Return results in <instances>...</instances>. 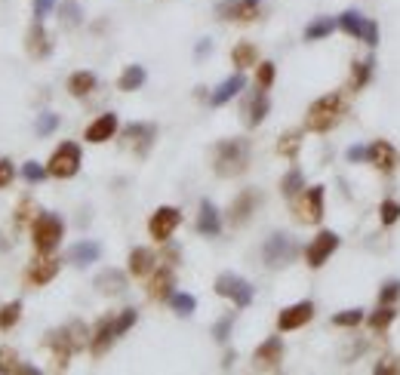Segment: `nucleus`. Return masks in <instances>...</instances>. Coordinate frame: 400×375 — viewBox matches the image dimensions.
Returning a JSON list of instances; mask_svg holds the SVG:
<instances>
[{
	"label": "nucleus",
	"instance_id": "obj_1",
	"mask_svg": "<svg viewBox=\"0 0 400 375\" xmlns=\"http://www.w3.org/2000/svg\"><path fill=\"white\" fill-rule=\"evenodd\" d=\"M249 166V141L247 139H225L216 145L212 154V169H216L219 179H234V175H244Z\"/></svg>",
	"mask_w": 400,
	"mask_h": 375
},
{
	"label": "nucleus",
	"instance_id": "obj_2",
	"mask_svg": "<svg viewBox=\"0 0 400 375\" xmlns=\"http://www.w3.org/2000/svg\"><path fill=\"white\" fill-rule=\"evenodd\" d=\"M87 338H90V332H87V326H83L81 320H71L68 326L49 332V335H47V345H49V351H53L56 369H68L71 354L81 351L83 345H87Z\"/></svg>",
	"mask_w": 400,
	"mask_h": 375
},
{
	"label": "nucleus",
	"instance_id": "obj_3",
	"mask_svg": "<svg viewBox=\"0 0 400 375\" xmlns=\"http://www.w3.org/2000/svg\"><path fill=\"white\" fill-rule=\"evenodd\" d=\"M345 114V98L342 93H326L317 102H311L308 114H305V130L311 132H330Z\"/></svg>",
	"mask_w": 400,
	"mask_h": 375
},
{
	"label": "nucleus",
	"instance_id": "obj_4",
	"mask_svg": "<svg viewBox=\"0 0 400 375\" xmlns=\"http://www.w3.org/2000/svg\"><path fill=\"white\" fill-rule=\"evenodd\" d=\"M299 256V243H296V237H290V234H271L265 240V246H262V259H265V265L271 268V271H277V268H287L292 265Z\"/></svg>",
	"mask_w": 400,
	"mask_h": 375
},
{
	"label": "nucleus",
	"instance_id": "obj_5",
	"mask_svg": "<svg viewBox=\"0 0 400 375\" xmlns=\"http://www.w3.org/2000/svg\"><path fill=\"white\" fill-rule=\"evenodd\" d=\"M62 234H65V222H62L59 216H53V212H44V216L34 222L31 228V237H34V250L49 256V252L59 246Z\"/></svg>",
	"mask_w": 400,
	"mask_h": 375
},
{
	"label": "nucleus",
	"instance_id": "obj_6",
	"mask_svg": "<svg viewBox=\"0 0 400 375\" xmlns=\"http://www.w3.org/2000/svg\"><path fill=\"white\" fill-rule=\"evenodd\" d=\"M77 169H81V145L77 141H62L53 151V157H49L47 173L53 179H71V175H77Z\"/></svg>",
	"mask_w": 400,
	"mask_h": 375
},
{
	"label": "nucleus",
	"instance_id": "obj_7",
	"mask_svg": "<svg viewBox=\"0 0 400 375\" xmlns=\"http://www.w3.org/2000/svg\"><path fill=\"white\" fill-rule=\"evenodd\" d=\"M339 28L345 34H351L354 40H360V44L367 46H378V25L373 22V19L360 16L357 10H345L339 16Z\"/></svg>",
	"mask_w": 400,
	"mask_h": 375
},
{
	"label": "nucleus",
	"instance_id": "obj_8",
	"mask_svg": "<svg viewBox=\"0 0 400 375\" xmlns=\"http://www.w3.org/2000/svg\"><path fill=\"white\" fill-rule=\"evenodd\" d=\"M212 289H216V295H222V299H231L238 308L253 305V283L238 277V274H219Z\"/></svg>",
	"mask_w": 400,
	"mask_h": 375
},
{
	"label": "nucleus",
	"instance_id": "obj_9",
	"mask_svg": "<svg viewBox=\"0 0 400 375\" xmlns=\"http://www.w3.org/2000/svg\"><path fill=\"white\" fill-rule=\"evenodd\" d=\"M339 243H342V240H339L335 231H320V234L308 243V250H305V261H308V268H324L326 259L339 250Z\"/></svg>",
	"mask_w": 400,
	"mask_h": 375
},
{
	"label": "nucleus",
	"instance_id": "obj_10",
	"mask_svg": "<svg viewBox=\"0 0 400 375\" xmlns=\"http://www.w3.org/2000/svg\"><path fill=\"white\" fill-rule=\"evenodd\" d=\"M178 222H182V212L176 207H160V209H154L151 222H148V234H151L157 243H167V240L173 237V231L178 228Z\"/></svg>",
	"mask_w": 400,
	"mask_h": 375
},
{
	"label": "nucleus",
	"instance_id": "obj_11",
	"mask_svg": "<svg viewBox=\"0 0 400 375\" xmlns=\"http://www.w3.org/2000/svg\"><path fill=\"white\" fill-rule=\"evenodd\" d=\"M157 139V126L154 123H130L124 130V145L130 148V151H135L139 157H145L148 151H151Z\"/></svg>",
	"mask_w": 400,
	"mask_h": 375
},
{
	"label": "nucleus",
	"instance_id": "obj_12",
	"mask_svg": "<svg viewBox=\"0 0 400 375\" xmlns=\"http://www.w3.org/2000/svg\"><path fill=\"white\" fill-rule=\"evenodd\" d=\"M314 320V302H296V305L283 308L277 314V329L281 332H292V329H302L305 323Z\"/></svg>",
	"mask_w": 400,
	"mask_h": 375
},
{
	"label": "nucleus",
	"instance_id": "obj_13",
	"mask_svg": "<svg viewBox=\"0 0 400 375\" xmlns=\"http://www.w3.org/2000/svg\"><path fill=\"white\" fill-rule=\"evenodd\" d=\"M219 16L228 22H256L259 19V3H249V0H222L219 3Z\"/></svg>",
	"mask_w": 400,
	"mask_h": 375
},
{
	"label": "nucleus",
	"instance_id": "obj_14",
	"mask_svg": "<svg viewBox=\"0 0 400 375\" xmlns=\"http://www.w3.org/2000/svg\"><path fill=\"white\" fill-rule=\"evenodd\" d=\"M114 338H117L114 317H102V320L96 323V332L90 335V351H92V357H105V354H108V348L114 345Z\"/></svg>",
	"mask_w": 400,
	"mask_h": 375
},
{
	"label": "nucleus",
	"instance_id": "obj_15",
	"mask_svg": "<svg viewBox=\"0 0 400 375\" xmlns=\"http://www.w3.org/2000/svg\"><path fill=\"white\" fill-rule=\"evenodd\" d=\"M173 289H176L173 265H167V261H163V268H157V274L151 277V283H148V299H154V302H169Z\"/></svg>",
	"mask_w": 400,
	"mask_h": 375
},
{
	"label": "nucleus",
	"instance_id": "obj_16",
	"mask_svg": "<svg viewBox=\"0 0 400 375\" xmlns=\"http://www.w3.org/2000/svg\"><path fill=\"white\" fill-rule=\"evenodd\" d=\"M256 366L259 369H277L281 366V360H283V342L277 335H271V338H265V342L256 348Z\"/></svg>",
	"mask_w": 400,
	"mask_h": 375
},
{
	"label": "nucleus",
	"instance_id": "obj_17",
	"mask_svg": "<svg viewBox=\"0 0 400 375\" xmlns=\"http://www.w3.org/2000/svg\"><path fill=\"white\" fill-rule=\"evenodd\" d=\"M296 212L302 222L317 225L320 218H324V188L314 185L311 191H305V200H302V207H296Z\"/></svg>",
	"mask_w": 400,
	"mask_h": 375
},
{
	"label": "nucleus",
	"instance_id": "obj_18",
	"mask_svg": "<svg viewBox=\"0 0 400 375\" xmlns=\"http://www.w3.org/2000/svg\"><path fill=\"white\" fill-rule=\"evenodd\" d=\"M56 274H59V259H53V252H49V256L40 252V256L31 261V268H28V283L44 286V283H49Z\"/></svg>",
	"mask_w": 400,
	"mask_h": 375
},
{
	"label": "nucleus",
	"instance_id": "obj_19",
	"mask_svg": "<svg viewBox=\"0 0 400 375\" xmlns=\"http://www.w3.org/2000/svg\"><path fill=\"white\" fill-rule=\"evenodd\" d=\"M369 164H373L378 173H394V166H397V151H394V145L391 141H373L369 145Z\"/></svg>",
	"mask_w": 400,
	"mask_h": 375
},
{
	"label": "nucleus",
	"instance_id": "obj_20",
	"mask_svg": "<svg viewBox=\"0 0 400 375\" xmlns=\"http://www.w3.org/2000/svg\"><path fill=\"white\" fill-rule=\"evenodd\" d=\"M259 207V194H256L253 188H247V191H240L238 194V200L231 203V212H228V216H231V225H244L249 216H253V209Z\"/></svg>",
	"mask_w": 400,
	"mask_h": 375
},
{
	"label": "nucleus",
	"instance_id": "obj_21",
	"mask_svg": "<svg viewBox=\"0 0 400 375\" xmlns=\"http://www.w3.org/2000/svg\"><path fill=\"white\" fill-rule=\"evenodd\" d=\"M114 132H117V114H102V117H96L87 126V141H92V145H102V141H108Z\"/></svg>",
	"mask_w": 400,
	"mask_h": 375
},
{
	"label": "nucleus",
	"instance_id": "obj_22",
	"mask_svg": "<svg viewBox=\"0 0 400 375\" xmlns=\"http://www.w3.org/2000/svg\"><path fill=\"white\" fill-rule=\"evenodd\" d=\"M197 231L206 237H216L222 231V218H219V209L212 207L210 200H200V212H197Z\"/></svg>",
	"mask_w": 400,
	"mask_h": 375
},
{
	"label": "nucleus",
	"instance_id": "obj_23",
	"mask_svg": "<svg viewBox=\"0 0 400 375\" xmlns=\"http://www.w3.org/2000/svg\"><path fill=\"white\" fill-rule=\"evenodd\" d=\"M244 87H247V77H244V74H240V71H238V74H231V77H228V80H222V83H219L216 89H212L210 102H212V105H216V108H219V105L231 102V98L238 96L240 89H244Z\"/></svg>",
	"mask_w": 400,
	"mask_h": 375
},
{
	"label": "nucleus",
	"instance_id": "obj_24",
	"mask_svg": "<svg viewBox=\"0 0 400 375\" xmlns=\"http://www.w3.org/2000/svg\"><path fill=\"white\" fill-rule=\"evenodd\" d=\"M99 256H102V246L92 243V240H83V243H77V246H71V250H68V261H71V265H77V268L92 265V261H99Z\"/></svg>",
	"mask_w": 400,
	"mask_h": 375
},
{
	"label": "nucleus",
	"instance_id": "obj_25",
	"mask_svg": "<svg viewBox=\"0 0 400 375\" xmlns=\"http://www.w3.org/2000/svg\"><path fill=\"white\" fill-rule=\"evenodd\" d=\"M130 274L133 277H148V274L154 271V265H157V259H154V252L151 250H145V246H135V250L130 252Z\"/></svg>",
	"mask_w": 400,
	"mask_h": 375
},
{
	"label": "nucleus",
	"instance_id": "obj_26",
	"mask_svg": "<svg viewBox=\"0 0 400 375\" xmlns=\"http://www.w3.org/2000/svg\"><path fill=\"white\" fill-rule=\"evenodd\" d=\"M96 289H99L102 295H120V293L126 289V274L108 268V271H102V274L96 277Z\"/></svg>",
	"mask_w": 400,
	"mask_h": 375
},
{
	"label": "nucleus",
	"instance_id": "obj_27",
	"mask_svg": "<svg viewBox=\"0 0 400 375\" xmlns=\"http://www.w3.org/2000/svg\"><path fill=\"white\" fill-rule=\"evenodd\" d=\"M49 34L44 31V25L34 19V25H31V31H28V53L34 55V59H47L49 55Z\"/></svg>",
	"mask_w": 400,
	"mask_h": 375
},
{
	"label": "nucleus",
	"instance_id": "obj_28",
	"mask_svg": "<svg viewBox=\"0 0 400 375\" xmlns=\"http://www.w3.org/2000/svg\"><path fill=\"white\" fill-rule=\"evenodd\" d=\"M268 111H271V102H268L265 89H259V93L249 98V105H247V126H259L262 120L268 117Z\"/></svg>",
	"mask_w": 400,
	"mask_h": 375
},
{
	"label": "nucleus",
	"instance_id": "obj_29",
	"mask_svg": "<svg viewBox=\"0 0 400 375\" xmlns=\"http://www.w3.org/2000/svg\"><path fill=\"white\" fill-rule=\"evenodd\" d=\"M373 65H376L373 59L354 62V65H351V77H348V89H351V93H360V89L369 83V77H373Z\"/></svg>",
	"mask_w": 400,
	"mask_h": 375
},
{
	"label": "nucleus",
	"instance_id": "obj_30",
	"mask_svg": "<svg viewBox=\"0 0 400 375\" xmlns=\"http://www.w3.org/2000/svg\"><path fill=\"white\" fill-rule=\"evenodd\" d=\"M335 28H339V19L320 16V19H314V22L305 28V40H308V44H314V40H324V37H330Z\"/></svg>",
	"mask_w": 400,
	"mask_h": 375
},
{
	"label": "nucleus",
	"instance_id": "obj_31",
	"mask_svg": "<svg viewBox=\"0 0 400 375\" xmlns=\"http://www.w3.org/2000/svg\"><path fill=\"white\" fill-rule=\"evenodd\" d=\"M92 89H96V74H90V71H77V74H71V80H68L71 96L83 98V96H90Z\"/></svg>",
	"mask_w": 400,
	"mask_h": 375
},
{
	"label": "nucleus",
	"instance_id": "obj_32",
	"mask_svg": "<svg viewBox=\"0 0 400 375\" xmlns=\"http://www.w3.org/2000/svg\"><path fill=\"white\" fill-rule=\"evenodd\" d=\"M281 194L287 197V200H296L299 194H305V179H302V169H296L292 166L287 175H283V182H281Z\"/></svg>",
	"mask_w": 400,
	"mask_h": 375
},
{
	"label": "nucleus",
	"instance_id": "obj_33",
	"mask_svg": "<svg viewBox=\"0 0 400 375\" xmlns=\"http://www.w3.org/2000/svg\"><path fill=\"white\" fill-rule=\"evenodd\" d=\"M6 372H28V375H38L34 366H22L19 363V354L12 348H0V375Z\"/></svg>",
	"mask_w": 400,
	"mask_h": 375
},
{
	"label": "nucleus",
	"instance_id": "obj_34",
	"mask_svg": "<svg viewBox=\"0 0 400 375\" xmlns=\"http://www.w3.org/2000/svg\"><path fill=\"white\" fill-rule=\"evenodd\" d=\"M256 59H259V53H256V46H253V44H247V40L231 49V62H234V68H238V71L253 68V65H256Z\"/></svg>",
	"mask_w": 400,
	"mask_h": 375
},
{
	"label": "nucleus",
	"instance_id": "obj_35",
	"mask_svg": "<svg viewBox=\"0 0 400 375\" xmlns=\"http://www.w3.org/2000/svg\"><path fill=\"white\" fill-rule=\"evenodd\" d=\"M142 83H145V68L142 65H130L120 74V80H117V87L124 89V93H133V89H139Z\"/></svg>",
	"mask_w": 400,
	"mask_h": 375
},
{
	"label": "nucleus",
	"instance_id": "obj_36",
	"mask_svg": "<svg viewBox=\"0 0 400 375\" xmlns=\"http://www.w3.org/2000/svg\"><path fill=\"white\" fill-rule=\"evenodd\" d=\"M394 320H397V311L394 308H391V305H378V311L369 317V329H373V332H385Z\"/></svg>",
	"mask_w": 400,
	"mask_h": 375
},
{
	"label": "nucleus",
	"instance_id": "obj_37",
	"mask_svg": "<svg viewBox=\"0 0 400 375\" xmlns=\"http://www.w3.org/2000/svg\"><path fill=\"white\" fill-rule=\"evenodd\" d=\"M299 148H302V132L299 130H290V132H283L281 136V141H277V151L283 154V157H296L299 154Z\"/></svg>",
	"mask_w": 400,
	"mask_h": 375
},
{
	"label": "nucleus",
	"instance_id": "obj_38",
	"mask_svg": "<svg viewBox=\"0 0 400 375\" xmlns=\"http://www.w3.org/2000/svg\"><path fill=\"white\" fill-rule=\"evenodd\" d=\"M169 308H173L178 317H191V314H194V308H197V299H194V295H188V293H173V295H169Z\"/></svg>",
	"mask_w": 400,
	"mask_h": 375
},
{
	"label": "nucleus",
	"instance_id": "obj_39",
	"mask_svg": "<svg viewBox=\"0 0 400 375\" xmlns=\"http://www.w3.org/2000/svg\"><path fill=\"white\" fill-rule=\"evenodd\" d=\"M19 317H22V302H19V299L10 302V305H3V308H0V329L10 332L19 323Z\"/></svg>",
	"mask_w": 400,
	"mask_h": 375
},
{
	"label": "nucleus",
	"instance_id": "obj_40",
	"mask_svg": "<svg viewBox=\"0 0 400 375\" xmlns=\"http://www.w3.org/2000/svg\"><path fill=\"white\" fill-rule=\"evenodd\" d=\"M360 320H363V311L360 308H348V311H339V314L333 317V326L351 329V326H360Z\"/></svg>",
	"mask_w": 400,
	"mask_h": 375
},
{
	"label": "nucleus",
	"instance_id": "obj_41",
	"mask_svg": "<svg viewBox=\"0 0 400 375\" xmlns=\"http://www.w3.org/2000/svg\"><path fill=\"white\" fill-rule=\"evenodd\" d=\"M135 320H139V311L135 308H126V311H120L117 317H114V326H117V338L120 335H126L133 326H135Z\"/></svg>",
	"mask_w": 400,
	"mask_h": 375
},
{
	"label": "nucleus",
	"instance_id": "obj_42",
	"mask_svg": "<svg viewBox=\"0 0 400 375\" xmlns=\"http://www.w3.org/2000/svg\"><path fill=\"white\" fill-rule=\"evenodd\" d=\"M59 19L65 25H77V22H81L83 16H81V6H77V0H65V3L59 6Z\"/></svg>",
	"mask_w": 400,
	"mask_h": 375
},
{
	"label": "nucleus",
	"instance_id": "obj_43",
	"mask_svg": "<svg viewBox=\"0 0 400 375\" xmlns=\"http://www.w3.org/2000/svg\"><path fill=\"white\" fill-rule=\"evenodd\" d=\"M22 175H25V182H31V185H38V182H44L47 179V166H40L38 160H28V164L22 166Z\"/></svg>",
	"mask_w": 400,
	"mask_h": 375
},
{
	"label": "nucleus",
	"instance_id": "obj_44",
	"mask_svg": "<svg viewBox=\"0 0 400 375\" xmlns=\"http://www.w3.org/2000/svg\"><path fill=\"white\" fill-rule=\"evenodd\" d=\"M378 218H382V225H394L400 218V203L397 200H382V207H378Z\"/></svg>",
	"mask_w": 400,
	"mask_h": 375
},
{
	"label": "nucleus",
	"instance_id": "obj_45",
	"mask_svg": "<svg viewBox=\"0 0 400 375\" xmlns=\"http://www.w3.org/2000/svg\"><path fill=\"white\" fill-rule=\"evenodd\" d=\"M397 295H400V280H388L378 289V305H394Z\"/></svg>",
	"mask_w": 400,
	"mask_h": 375
},
{
	"label": "nucleus",
	"instance_id": "obj_46",
	"mask_svg": "<svg viewBox=\"0 0 400 375\" xmlns=\"http://www.w3.org/2000/svg\"><path fill=\"white\" fill-rule=\"evenodd\" d=\"M271 83H274V62H262L259 71H256V87L268 89Z\"/></svg>",
	"mask_w": 400,
	"mask_h": 375
},
{
	"label": "nucleus",
	"instance_id": "obj_47",
	"mask_svg": "<svg viewBox=\"0 0 400 375\" xmlns=\"http://www.w3.org/2000/svg\"><path fill=\"white\" fill-rule=\"evenodd\" d=\"M231 326H234V314H225L222 320L212 326V338H216V342H228V335H231Z\"/></svg>",
	"mask_w": 400,
	"mask_h": 375
},
{
	"label": "nucleus",
	"instance_id": "obj_48",
	"mask_svg": "<svg viewBox=\"0 0 400 375\" xmlns=\"http://www.w3.org/2000/svg\"><path fill=\"white\" fill-rule=\"evenodd\" d=\"M400 375V357H385L382 363H376V375Z\"/></svg>",
	"mask_w": 400,
	"mask_h": 375
},
{
	"label": "nucleus",
	"instance_id": "obj_49",
	"mask_svg": "<svg viewBox=\"0 0 400 375\" xmlns=\"http://www.w3.org/2000/svg\"><path fill=\"white\" fill-rule=\"evenodd\" d=\"M56 126H59V117H56V114H40V120H38V136H49Z\"/></svg>",
	"mask_w": 400,
	"mask_h": 375
},
{
	"label": "nucleus",
	"instance_id": "obj_50",
	"mask_svg": "<svg viewBox=\"0 0 400 375\" xmlns=\"http://www.w3.org/2000/svg\"><path fill=\"white\" fill-rule=\"evenodd\" d=\"M12 175H16V166H12V160L0 157V188H6L12 182Z\"/></svg>",
	"mask_w": 400,
	"mask_h": 375
},
{
	"label": "nucleus",
	"instance_id": "obj_51",
	"mask_svg": "<svg viewBox=\"0 0 400 375\" xmlns=\"http://www.w3.org/2000/svg\"><path fill=\"white\" fill-rule=\"evenodd\" d=\"M53 6H56V0H34V19H38V22L47 19V12L53 10Z\"/></svg>",
	"mask_w": 400,
	"mask_h": 375
},
{
	"label": "nucleus",
	"instance_id": "obj_52",
	"mask_svg": "<svg viewBox=\"0 0 400 375\" xmlns=\"http://www.w3.org/2000/svg\"><path fill=\"white\" fill-rule=\"evenodd\" d=\"M351 164H360V160H369V148H360V145H354V148H348V154H345Z\"/></svg>",
	"mask_w": 400,
	"mask_h": 375
},
{
	"label": "nucleus",
	"instance_id": "obj_53",
	"mask_svg": "<svg viewBox=\"0 0 400 375\" xmlns=\"http://www.w3.org/2000/svg\"><path fill=\"white\" fill-rule=\"evenodd\" d=\"M28 218H31V200H25L22 207H19V225H25Z\"/></svg>",
	"mask_w": 400,
	"mask_h": 375
},
{
	"label": "nucleus",
	"instance_id": "obj_54",
	"mask_svg": "<svg viewBox=\"0 0 400 375\" xmlns=\"http://www.w3.org/2000/svg\"><path fill=\"white\" fill-rule=\"evenodd\" d=\"M210 46H212L210 40H200V44H197V59H203V55L210 53Z\"/></svg>",
	"mask_w": 400,
	"mask_h": 375
},
{
	"label": "nucleus",
	"instance_id": "obj_55",
	"mask_svg": "<svg viewBox=\"0 0 400 375\" xmlns=\"http://www.w3.org/2000/svg\"><path fill=\"white\" fill-rule=\"evenodd\" d=\"M231 363H234V351H228L225 360H222V366H225V369H231Z\"/></svg>",
	"mask_w": 400,
	"mask_h": 375
},
{
	"label": "nucleus",
	"instance_id": "obj_56",
	"mask_svg": "<svg viewBox=\"0 0 400 375\" xmlns=\"http://www.w3.org/2000/svg\"><path fill=\"white\" fill-rule=\"evenodd\" d=\"M249 3H259V0H249Z\"/></svg>",
	"mask_w": 400,
	"mask_h": 375
}]
</instances>
